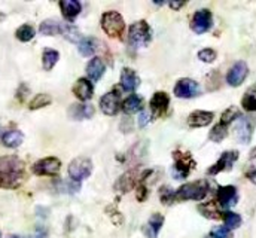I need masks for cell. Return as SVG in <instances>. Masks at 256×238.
<instances>
[{
	"instance_id": "obj_15",
	"label": "cell",
	"mask_w": 256,
	"mask_h": 238,
	"mask_svg": "<svg viewBox=\"0 0 256 238\" xmlns=\"http://www.w3.org/2000/svg\"><path fill=\"white\" fill-rule=\"evenodd\" d=\"M120 108H121V100L116 91H110L100 98V109L104 115L114 116L118 114Z\"/></svg>"
},
{
	"instance_id": "obj_12",
	"label": "cell",
	"mask_w": 256,
	"mask_h": 238,
	"mask_svg": "<svg viewBox=\"0 0 256 238\" xmlns=\"http://www.w3.org/2000/svg\"><path fill=\"white\" fill-rule=\"evenodd\" d=\"M249 67L244 61H237L226 73V82L231 86H240L248 78Z\"/></svg>"
},
{
	"instance_id": "obj_7",
	"label": "cell",
	"mask_w": 256,
	"mask_h": 238,
	"mask_svg": "<svg viewBox=\"0 0 256 238\" xmlns=\"http://www.w3.org/2000/svg\"><path fill=\"white\" fill-rule=\"evenodd\" d=\"M212 26H213V16L208 9H200L194 14L191 21V28L194 30V33L202 34L208 32Z\"/></svg>"
},
{
	"instance_id": "obj_34",
	"label": "cell",
	"mask_w": 256,
	"mask_h": 238,
	"mask_svg": "<svg viewBox=\"0 0 256 238\" xmlns=\"http://www.w3.org/2000/svg\"><path fill=\"white\" fill-rule=\"evenodd\" d=\"M63 36L67 39V40H70V42H73V44H76V42H80V40H82L80 32H79L74 26H72V24H64Z\"/></svg>"
},
{
	"instance_id": "obj_25",
	"label": "cell",
	"mask_w": 256,
	"mask_h": 238,
	"mask_svg": "<svg viewBox=\"0 0 256 238\" xmlns=\"http://www.w3.org/2000/svg\"><path fill=\"white\" fill-rule=\"evenodd\" d=\"M68 115L73 119H90L94 115V109L90 104H73Z\"/></svg>"
},
{
	"instance_id": "obj_4",
	"label": "cell",
	"mask_w": 256,
	"mask_h": 238,
	"mask_svg": "<svg viewBox=\"0 0 256 238\" xmlns=\"http://www.w3.org/2000/svg\"><path fill=\"white\" fill-rule=\"evenodd\" d=\"M102 28L109 38H121L126 30L124 18L116 10H109L102 16Z\"/></svg>"
},
{
	"instance_id": "obj_11",
	"label": "cell",
	"mask_w": 256,
	"mask_h": 238,
	"mask_svg": "<svg viewBox=\"0 0 256 238\" xmlns=\"http://www.w3.org/2000/svg\"><path fill=\"white\" fill-rule=\"evenodd\" d=\"M173 91H174V96L179 98H192L200 94V85H198V82H195L192 79L184 78V79L178 80Z\"/></svg>"
},
{
	"instance_id": "obj_14",
	"label": "cell",
	"mask_w": 256,
	"mask_h": 238,
	"mask_svg": "<svg viewBox=\"0 0 256 238\" xmlns=\"http://www.w3.org/2000/svg\"><path fill=\"white\" fill-rule=\"evenodd\" d=\"M236 138L243 143V144H248L252 138V134H254V120L250 118H244V116H240L237 124H236Z\"/></svg>"
},
{
	"instance_id": "obj_10",
	"label": "cell",
	"mask_w": 256,
	"mask_h": 238,
	"mask_svg": "<svg viewBox=\"0 0 256 238\" xmlns=\"http://www.w3.org/2000/svg\"><path fill=\"white\" fill-rule=\"evenodd\" d=\"M218 202L222 208L228 210L231 207H234L238 201V192L236 186H219L218 188V194H216Z\"/></svg>"
},
{
	"instance_id": "obj_44",
	"label": "cell",
	"mask_w": 256,
	"mask_h": 238,
	"mask_svg": "<svg viewBox=\"0 0 256 238\" xmlns=\"http://www.w3.org/2000/svg\"><path fill=\"white\" fill-rule=\"evenodd\" d=\"M44 237V234H39V236H36V237H33V238H42ZM9 238H22V237H18V236H10Z\"/></svg>"
},
{
	"instance_id": "obj_38",
	"label": "cell",
	"mask_w": 256,
	"mask_h": 238,
	"mask_svg": "<svg viewBox=\"0 0 256 238\" xmlns=\"http://www.w3.org/2000/svg\"><path fill=\"white\" fill-rule=\"evenodd\" d=\"M198 58L201 60L202 62H213L216 60V51L214 50H210V48H206V50H201L198 52Z\"/></svg>"
},
{
	"instance_id": "obj_18",
	"label": "cell",
	"mask_w": 256,
	"mask_h": 238,
	"mask_svg": "<svg viewBox=\"0 0 256 238\" xmlns=\"http://www.w3.org/2000/svg\"><path fill=\"white\" fill-rule=\"evenodd\" d=\"M138 85H140V78L136 74V72L131 70V68H127V67L122 68V72H121V86H122V90L127 91V92H132V91H136L138 88Z\"/></svg>"
},
{
	"instance_id": "obj_37",
	"label": "cell",
	"mask_w": 256,
	"mask_h": 238,
	"mask_svg": "<svg viewBox=\"0 0 256 238\" xmlns=\"http://www.w3.org/2000/svg\"><path fill=\"white\" fill-rule=\"evenodd\" d=\"M160 196H161L162 204H172V202L176 201V190H173L168 186H162L161 192H160Z\"/></svg>"
},
{
	"instance_id": "obj_39",
	"label": "cell",
	"mask_w": 256,
	"mask_h": 238,
	"mask_svg": "<svg viewBox=\"0 0 256 238\" xmlns=\"http://www.w3.org/2000/svg\"><path fill=\"white\" fill-rule=\"evenodd\" d=\"M212 238H232V232L226 228V226H218L213 228L210 232Z\"/></svg>"
},
{
	"instance_id": "obj_45",
	"label": "cell",
	"mask_w": 256,
	"mask_h": 238,
	"mask_svg": "<svg viewBox=\"0 0 256 238\" xmlns=\"http://www.w3.org/2000/svg\"><path fill=\"white\" fill-rule=\"evenodd\" d=\"M0 238H2V232H0Z\"/></svg>"
},
{
	"instance_id": "obj_22",
	"label": "cell",
	"mask_w": 256,
	"mask_h": 238,
	"mask_svg": "<svg viewBox=\"0 0 256 238\" xmlns=\"http://www.w3.org/2000/svg\"><path fill=\"white\" fill-rule=\"evenodd\" d=\"M162 225H164L162 214L155 213V214L150 216V219H149V222H148V225L144 228V234L149 238H156L158 234H160V231H161V228H162Z\"/></svg>"
},
{
	"instance_id": "obj_26",
	"label": "cell",
	"mask_w": 256,
	"mask_h": 238,
	"mask_svg": "<svg viewBox=\"0 0 256 238\" xmlns=\"http://www.w3.org/2000/svg\"><path fill=\"white\" fill-rule=\"evenodd\" d=\"M142 98L138 97V96H136V94H131L128 98L124 100V103H122V110H124V114H127V115H131V114H136V112H138V110H142Z\"/></svg>"
},
{
	"instance_id": "obj_32",
	"label": "cell",
	"mask_w": 256,
	"mask_h": 238,
	"mask_svg": "<svg viewBox=\"0 0 256 238\" xmlns=\"http://www.w3.org/2000/svg\"><path fill=\"white\" fill-rule=\"evenodd\" d=\"M224 222H225V226L231 231V230H237L240 225H242V218L240 214L237 213H232V212H226L224 213Z\"/></svg>"
},
{
	"instance_id": "obj_6",
	"label": "cell",
	"mask_w": 256,
	"mask_h": 238,
	"mask_svg": "<svg viewBox=\"0 0 256 238\" xmlns=\"http://www.w3.org/2000/svg\"><path fill=\"white\" fill-rule=\"evenodd\" d=\"M68 176L74 182L90 178L92 173V162L88 158H76L68 164Z\"/></svg>"
},
{
	"instance_id": "obj_29",
	"label": "cell",
	"mask_w": 256,
	"mask_h": 238,
	"mask_svg": "<svg viewBox=\"0 0 256 238\" xmlns=\"http://www.w3.org/2000/svg\"><path fill=\"white\" fill-rule=\"evenodd\" d=\"M97 51V40L96 39H82L79 42V52L84 57H91Z\"/></svg>"
},
{
	"instance_id": "obj_46",
	"label": "cell",
	"mask_w": 256,
	"mask_h": 238,
	"mask_svg": "<svg viewBox=\"0 0 256 238\" xmlns=\"http://www.w3.org/2000/svg\"><path fill=\"white\" fill-rule=\"evenodd\" d=\"M207 238H212V237H210V236H208V237H207Z\"/></svg>"
},
{
	"instance_id": "obj_27",
	"label": "cell",
	"mask_w": 256,
	"mask_h": 238,
	"mask_svg": "<svg viewBox=\"0 0 256 238\" xmlns=\"http://www.w3.org/2000/svg\"><path fill=\"white\" fill-rule=\"evenodd\" d=\"M242 106L248 112H256V84L252 85L246 92L242 100Z\"/></svg>"
},
{
	"instance_id": "obj_3",
	"label": "cell",
	"mask_w": 256,
	"mask_h": 238,
	"mask_svg": "<svg viewBox=\"0 0 256 238\" xmlns=\"http://www.w3.org/2000/svg\"><path fill=\"white\" fill-rule=\"evenodd\" d=\"M152 40V32L146 21H137L130 27L128 32V42L134 48H144Z\"/></svg>"
},
{
	"instance_id": "obj_40",
	"label": "cell",
	"mask_w": 256,
	"mask_h": 238,
	"mask_svg": "<svg viewBox=\"0 0 256 238\" xmlns=\"http://www.w3.org/2000/svg\"><path fill=\"white\" fill-rule=\"evenodd\" d=\"M146 195H148V190H146V186L144 183H138L137 184V200L138 201H144L146 200Z\"/></svg>"
},
{
	"instance_id": "obj_30",
	"label": "cell",
	"mask_w": 256,
	"mask_h": 238,
	"mask_svg": "<svg viewBox=\"0 0 256 238\" xmlns=\"http://www.w3.org/2000/svg\"><path fill=\"white\" fill-rule=\"evenodd\" d=\"M226 136H228V126L219 122L218 125H214V126L212 128V131H210V134H208V138H210L212 142H214V143H220Z\"/></svg>"
},
{
	"instance_id": "obj_24",
	"label": "cell",
	"mask_w": 256,
	"mask_h": 238,
	"mask_svg": "<svg viewBox=\"0 0 256 238\" xmlns=\"http://www.w3.org/2000/svg\"><path fill=\"white\" fill-rule=\"evenodd\" d=\"M24 140V136L21 131L18 130H10V131H6L3 136H2V142L6 148H18Z\"/></svg>"
},
{
	"instance_id": "obj_8",
	"label": "cell",
	"mask_w": 256,
	"mask_h": 238,
	"mask_svg": "<svg viewBox=\"0 0 256 238\" xmlns=\"http://www.w3.org/2000/svg\"><path fill=\"white\" fill-rule=\"evenodd\" d=\"M238 160V152L237 150H226L220 155V158L207 170V174L210 176H216L222 172H226V170H231L234 162Z\"/></svg>"
},
{
	"instance_id": "obj_13",
	"label": "cell",
	"mask_w": 256,
	"mask_h": 238,
	"mask_svg": "<svg viewBox=\"0 0 256 238\" xmlns=\"http://www.w3.org/2000/svg\"><path fill=\"white\" fill-rule=\"evenodd\" d=\"M149 173H150V172H144V173H142V172H138L137 168H134V170L128 172V173H126L122 178H120V180H118V183L115 184V188H118L121 192H127V190H130L131 188H134L136 184L142 183V182H143V178H146Z\"/></svg>"
},
{
	"instance_id": "obj_17",
	"label": "cell",
	"mask_w": 256,
	"mask_h": 238,
	"mask_svg": "<svg viewBox=\"0 0 256 238\" xmlns=\"http://www.w3.org/2000/svg\"><path fill=\"white\" fill-rule=\"evenodd\" d=\"M73 94L80 100V102H88L92 94H94V85L90 79L80 78L76 80V84L73 85Z\"/></svg>"
},
{
	"instance_id": "obj_35",
	"label": "cell",
	"mask_w": 256,
	"mask_h": 238,
	"mask_svg": "<svg viewBox=\"0 0 256 238\" xmlns=\"http://www.w3.org/2000/svg\"><path fill=\"white\" fill-rule=\"evenodd\" d=\"M51 97L48 94H38L32 102H30V109L32 110H38V109H42L48 104H51Z\"/></svg>"
},
{
	"instance_id": "obj_5",
	"label": "cell",
	"mask_w": 256,
	"mask_h": 238,
	"mask_svg": "<svg viewBox=\"0 0 256 238\" xmlns=\"http://www.w3.org/2000/svg\"><path fill=\"white\" fill-rule=\"evenodd\" d=\"M174 166H173V176L176 178H186L190 176L192 168H195V161L192 160L191 154L174 152Z\"/></svg>"
},
{
	"instance_id": "obj_20",
	"label": "cell",
	"mask_w": 256,
	"mask_h": 238,
	"mask_svg": "<svg viewBox=\"0 0 256 238\" xmlns=\"http://www.w3.org/2000/svg\"><path fill=\"white\" fill-rule=\"evenodd\" d=\"M60 8H62L63 16L68 21H73L82 10V4L78 0H62Z\"/></svg>"
},
{
	"instance_id": "obj_36",
	"label": "cell",
	"mask_w": 256,
	"mask_h": 238,
	"mask_svg": "<svg viewBox=\"0 0 256 238\" xmlns=\"http://www.w3.org/2000/svg\"><path fill=\"white\" fill-rule=\"evenodd\" d=\"M242 116V114H240V110L237 109V108H230V109H226L224 114H222V116H220V124H224V125H230L231 122H234L236 119H238Z\"/></svg>"
},
{
	"instance_id": "obj_19",
	"label": "cell",
	"mask_w": 256,
	"mask_h": 238,
	"mask_svg": "<svg viewBox=\"0 0 256 238\" xmlns=\"http://www.w3.org/2000/svg\"><path fill=\"white\" fill-rule=\"evenodd\" d=\"M213 112H206V110H195L188 116V125L192 128H201L207 126L213 120Z\"/></svg>"
},
{
	"instance_id": "obj_42",
	"label": "cell",
	"mask_w": 256,
	"mask_h": 238,
	"mask_svg": "<svg viewBox=\"0 0 256 238\" xmlns=\"http://www.w3.org/2000/svg\"><path fill=\"white\" fill-rule=\"evenodd\" d=\"M246 178H249L252 183H255L256 184V168H252V170H249L248 173H246Z\"/></svg>"
},
{
	"instance_id": "obj_9",
	"label": "cell",
	"mask_w": 256,
	"mask_h": 238,
	"mask_svg": "<svg viewBox=\"0 0 256 238\" xmlns=\"http://www.w3.org/2000/svg\"><path fill=\"white\" fill-rule=\"evenodd\" d=\"M62 162L58 158L50 156L33 164V173L38 176H56L60 172Z\"/></svg>"
},
{
	"instance_id": "obj_31",
	"label": "cell",
	"mask_w": 256,
	"mask_h": 238,
	"mask_svg": "<svg viewBox=\"0 0 256 238\" xmlns=\"http://www.w3.org/2000/svg\"><path fill=\"white\" fill-rule=\"evenodd\" d=\"M60 58V54L54 50H45L44 56H42V64L45 70H52V67L57 64V61Z\"/></svg>"
},
{
	"instance_id": "obj_28",
	"label": "cell",
	"mask_w": 256,
	"mask_h": 238,
	"mask_svg": "<svg viewBox=\"0 0 256 238\" xmlns=\"http://www.w3.org/2000/svg\"><path fill=\"white\" fill-rule=\"evenodd\" d=\"M198 212H200L204 218H207V219L216 220V219H220V218H222L220 212L218 210V207H216V204H214L213 201H212V202H206V204H200V206H198Z\"/></svg>"
},
{
	"instance_id": "obj_41",
	"label": "cell",
	"mask_w": 256,
	"mask_h": 238,
	"mask_svg": "<svg viewBox=\"0 0 256 238\" xmlns=\"http://www.w3.org/2000/svg\"><path fill=\"white\" fill-rule=\"evenodd\" d=\"M149 122H150L149 115H148L146 112H140V116H138V125H140V126H146Z\"/></svg>"
},
{
	"instance_id": "obj_23",
	"label": "cell",
	"mask_w": 256,
	"mask_h": 238,
	"mask_svg": "<svg viewBox=\"0 0 256 238\" xmlns=\"http://www.w3.org/2000/svg\"><path fill=\"white\" fill-rule=\"evenodd\" d=\"M64 24L57 21V20H45L40 27H39V32L40 34L44 36H56V34H63Z\"/></svg>"
},
{
	"instance_id": "obj_33",
	"label": "cell",
	"mask_w": 256,
	"mask_h": 238,
	"mask_svg": "<svg viewBox=\"0 0 256 238\" xmlns=\"http://www.w3.org/2000/svg\"><path fill=\"white\" fill-rule=\"evenodd\" d=\"M34 28L32 27V26H28V24H24V26H21L18 30H16V33H15V36H16V39L18 40H21V42H28V40H32L33 38H34Z\"/></svg>"
},
{
	"instance_id": "obj_43",
	"label": "cell",
	"mask_w": 256,
	"mask_h": 238,
	"mask_svg": "<svg viewBox=\"0 0 256 238\" xmlns=\"http://www.w3.org/2000/svg\"><path fill=\"white\" fill-rule=\"evenodd\" d=\"M168 4H170V8H172V9H180V8L185 4V3H184V2H179V3H174V2H172V3H168Z\"/></svg>"
},
{
	"instance_id": "obj_2",
	"label": "cell",
	"mask_w": 256,
	"mask_h": 238,
	"mask_svg": "<svg viewBox=\"0 0 256 238\" xmlns=\"http://www.w3.org/2000/svg\"><path fill=\"white\" fill-rule=\"evenodd\" d=\"M208 192V183L206 180H198V182H191L184 186H180L176 190V200L178 201H201L206 198Z\"/></svg>"
},
{
	"instance_id": "obj_16",
	"label": "cell",
	"mask_w": 256,
	"mask_h": 238,
	"mask_svg": "<svg viewBox=\"0 0 256 238\" xmlns=\"http://www.w3.org/2000/svg\"><path fill=\"white\" fill-rule=\"evenodd\" d=\"M168 106H170V98L167 96V92H155L152 100H150V112L154 116L160 118V116H164L168 110Z\"/></svg>"
},
{
	"instance_id": "obj_1",
	"label": "cell",
	"mask_w": 256,
	"mask_h": 238,
	"mask_svg": "<svg viewBox=\"0 0 256 238\" xmlns=\"http://www.w3.org/2000/svg\"><path fill=\"white\" fill-rule=\"evenodd\" d=\"M24 178V164L16 156L0 158V188H16Z\"/></svg>"
},
{
	"instance_id": "obj_21",
	"label": "cell",
	"mask_w": 256,
	"mask_h": 238,
	"mask_svg": "<svg viewBox=\"0 0 256 238\" xmlns=\"http://www.w3.org/2000/svg\"><path fill=\"white\" fill-rule=\"evenodd\" d=\"M86 74L92 82H97L104 74V62L98 57H94L86 66Z\"/></svg>"
}]
</instances>
